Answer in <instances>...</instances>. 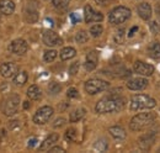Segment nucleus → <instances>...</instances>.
I'll return each mask as SVG.
<instances>
[{"instance_id": "8", "label": "nucleus", "mask_w": 160, "mask_h": 153, "mask_svg": "<svg viewBox=\"0 0 160 153\" xmlns=\"http://www.w3.org/2000/svg\"><path fill=\"white\" fill-rule=\"evenodd\" d=\"M42 40L43 43L48 47H54V46H59L63 43V40L59 37L58 34H56L52 30H44L42 34Z\"/></svg>"}, {"instance_id": "5", "label": "nucleus", "mask_w": 160, "mask_h": 153, "mask_svg": "<svg viewBox=\"0 0 160 153\" xmlns=\"http://www.w3.org/2000/svg\"><path fill=\"white\" fill-rule=\"evenodd\" d=\"M108 87H110V84L105 80H101V79H90L84 85L85 92L90 95H95L98 93H101V92L106 90Z\"/></svg>"}, {"instance_id": "3", "label": "nucleus", "mask_w": 160, "mask_h": 153, "mask_svg": "<svg viewBox=\"0 0 160 153\" xmlns=\"http://www.w3.org/2000/svg\"><path fill=\"white\" fill-rule=\"evenodd\" d=\"M157 101L148 95H133L131 99V111H138V110H144V109H153L155 108Z\"/></svg>"}, {"instance_id": "2", "label": "nucleus", "mask_w": 160, "mask_h": 153, "mask_svg": "<svg viewBox=\"0 0 160 153\" xmlns=\"http://www.w3.org/2000/svg\"><path fill=\"white\" fill-rule=\"evenodd\" d=\"M155 119H157V115L154 113H142L132 117L129 122V127L132 131H142L145 127L150 126Z\"/></svg>"}, {"instance_id": "45", "label": "nucleus", "mask_w": 160, "mask_h": 153, "mask_svg": "<svg viewBox=\"0 0 160 153\" xmlns=\"http://www.w3.org/2000/svg\"><path fill=\"white\" fill-rule=\"evenodd\" d=\"M0 19H1V14H0Z\"/></svg>"}, {"instance_id": "7", "label": "nucleus", "mask_w": 160, "mask_h": 153, "mask_svg": "<svg viewBox=\"0 0 160 153\" xmlns=\"http://www.w3.org/2000/svg\"><path fill=\"white\" fill-rule=\"evenodd\" d=\"M53 115V109L51 106H43L37 110V113L33 115V122L37 125H43L48 122V120Z\"/></svg>"}, {"instance_id": "11", "label": "nucleus", "mask_w": 160, "mask_h": 153, "mask_svg": "<svg viewBox=\"0 0 160 153\" xmlns=\"http://www.w3.org/2000/svg\"><path fill=\"white\" fill-rule=\"evenodd\" d=\"M84 18H85V22H99L103 19L102 14L100 13H96L92 10V8L90 5H86L85 9H84Z\"/></svg>"}, {"instance_id": "20", "label": "nucleus", "mask_w": 160, "mask_h": 153, "mask_svg": "<svg viewBox=\"0 0 160 153\" xmlns=\"http://www.w3.org/2000/svg\"><path fill=\"white\" fill-rule=\"evenodd\" d=\"M108 132L112 137H115L116 140H123L126 137V131L120 127V126H112L108 129Z\"/></svg>"}, {"instance_id": "14", "label": "nucleus", "mask_w": 160, "mask_h": 153, "mask_svg": "<svg viewBox=\"0 0 160 153\" xmlns=\"http://www.w3.org/2000/svg\"><path fill=\"white\" fill-rule=\"evenodd\" d=\"M98 61H99V55L95 51H91L90 53H88L86 56V62H85V68L86 71H92L96 68L98 66Z\"/></svg>"}, {"instance_id": "32", "label": "nucleus", "mask_w": 160, "mask_h": 153, "mask_svg": "<svg viewBox=\"0 0 160 153\" xmlns=\"http://www.w3.org/2000/svg\"><path fill=\"white\" fill-rule=\"evenodd\" d=\"M149 27H150V31L154 34V35H157V34H159L160 31V26L158 25V22L157 21H152L150 24H149Z\"/></svg>"}, {"instance_id": "29", "label": "nucleus", "mask_w": 160, "mask_h": 153, "mask_svg": "<svg viewBox=\"0 0 160 153\" xmlns=\"http://www.w3.org/2000/svg\"><path fill=\"white\" fill-rule=\"evenodd\" d=\"M48 89H49V93H51V94H58V93H60V90H62V87H60L59 83L52 82V83L49 84Z\"/></svg>"}, {"instance_id": "44", "label": "nucleus", "mask_w": 160, "mask_h": 153, "mask_svg": "<svg viewBox=\"0 0 160 153\" xmlns=\"http://www.w3.org/2000/svg\"><path fill=\"white\" fill-rule=\"evenodd\" d=\"M157 13H158V16H159V19H160V6L159 5L157 6Z\"/></svg>"}, {"instance_id": "43", "label": "nucleus", "mask_w": 160, "mask_h": 153, "mask_svg": "<svg viewBox=\"0 0 160 153\" xmlns=\"http://www.w3.org/2000/svg\"><path fill=\"white\" fill-rule=\"evenodd\" d=\"M28 108H30L28 101H25V103H23V109H28Z\"/></svg>"}, {"instance_id": "12", "label": "nucleus", "mask_w": 160, "mask_h": 153, "mask_svg": "<svg viewBox=\"0 0 160 153\" xmlns=\"http://www.w3.org/2000/svg\"><path fill=\"white\" fill-rule=\"evenodd\" d=\"M18 66L15 63L8 62V63H2L0 66V73L4 78H11V76H16L18 73Z\"/></svg>"}, {"instance_id": "21", "label": "nucleus", "mask_w": 160, "mask_h": 153, "mask_svg": "<svg viewBox=\"0 0 160 153\" xmlns=\"http://www.w3.org/2000/svg\"><path fill=\"white\" fill-rule=\"evenodd\" d=\"M148 53L149 56L154 59H159L160 58V43L159 42H153L149 48H148Z\"/></svg>"}, {"instance_id": "30", "label": "nucleus", "mask_w": 160, "mask_h": 153, "mask_svg": "<svg viewBox=\"0 0 160 153\" xmlns=\"http://www.w3.org/2000/svg\"><path fill=\"white\" fill-rule=\"evenodd\" d=\"M88 40H89V36L85 31H79L75 36V41L78 43H85V42H88Z\"/></svg>"}, {"instance_id": "10", "label": "nucleus", "mask_w": 160, "mask_h": 153, "mask_svg": "<svg viewBox=\"0 0 160 153\" xmlns=\"http://www.w3.org/2000/svg\"><path fill=\"white\" fill-rule=\"evenodd\" d=\"M9 50H10V52H12V53H15V55L22 56V55H25V53L27 52L28 46H27V42H26L25 40L19 38V40H15V41H12V42L10 43Z\"/></svg>"}, {"instance_id": "22", "label": "nucleus", "mask_w": 160, "mask_h": 153, "mask_svg": "<svg viewBox=\"0 0 160 153\" xmlns=\"http://www.w3.org/2000/svg\"><path fill=\"white\" fill-rule=\"evenodd\" d=\"M27 79H28L27 72H25V71L19 72V73H16V76H14V84L18 85V87H22V85H25Z\"/></svg>"}, {"instance_id": "35", "label": "nucleus", "mask_w": 160, "mask_h": 153, "mask_svg": "<svg viewBox=\"0 0 160 153\" xmlns=\"http://www.w3.org/2000/svg\"><path fill=\"white\" fill-rule=\"evenodd\" d=\"M65 124V119H63V117H59V119H57L56 121H54V124H53V127H62L63 125Z\"/></svg>"}, {"instance_id": "27", "label": "nucleus", "mask_w": 160, "mask_h": 153, "mask_svg": "<svg viewBox=\"0 0 160 153\" xmlns=\"http://www.w3.org/2000/svg\"><path fill=\"white\" fill-rule=\"evenodd\" d=\"M94 148H95L96 151H99V152L106 151V150H107V142H106V140H99L98 142H95Z\"/></svg>"}, {"instance_id": "24", "label": "nucleus", "mask_w": 160, "mask_h": 153, "mask_svg": "<svg viewBox=\"0 0 160 153\" xmlns=\"http://www.w3.org/2000/svg\"><path fill=\"white\" fill-rule=\"evenodd\" d=\"M85 113H86L85 109H77V110H74L70 114V122H78V121H80L85 116Z\"/></svg>"}, {"instance_id": "26", "label": "nucleus", "mask_w": 160, "mask_h": 153, "mask_svg": "<svg viewBox=\"0 0 160 153\" xmlns=\"http://www.w3.org/2000/svg\"><path fill=\"white\" fill-rule=\"evenodd\" d=\"M102 31H103V27L101 26L100 24H96V25H94V26L90 27V34L94 37H99L101 34H102Z\"/></svg>"}, {"instance_id": "18", "label": "nucleus", "mask_w": 160, "mask_h": 153, "mask_svg": "<svg viewBox=\"0 0 160 153\" xmlns=\"http://www.w3.org/2000/svg\"><path fill=\"white\" fill-rule=\"evenodd\" d=\"M27 95H28L30 99H32V100H40L41 96H42V92H41L40 87L36 85V84L31 85L27 89Z\"/></svg>"}, {"instance_id": "9", "label": "nucleus", "mask_w": 160, "mask_h": 153, "mask_svg": "<svg viewBox=\"0 0 160 153\" xmlns=\"http://www.w3.org/2000/svg\"><path fill=\"white\" fill-rule=\"evenodd\" d=\"M133 71L139 76H150L154 73V66H152L149 63H144L142 61H137L133 66Z\"/></svg>"}, {"instance_id": "16", "label": "nucleus", "mask_w": 160, "mask_h": 153, "mask_svg": "<svg viewBox=\"0 0 160 153\" xmlns=\"http://www.w3.org/2000/svg\"><path fill=\"white\" fill-rule=\"evenodd\" d=\"M154 140H155V135L154 134H145L139 138V147L144 151L149 150L150 146L153 145Z\"/></svg>"}, {"instance_id": "42", "label": "nucleus", "mask_w": 160, "mask_h": 153, "mask_svg": "<svg viewBox=\"0 0 160 153\" xmlns=\"http://www.w3.org/2000/svg\"><path fill=\"white\" fill-rule=\"evenodd\" d=\"M107 1H108V0H95V3L99 4V5H106Z\"/></svg>"}, {"instance_id": "36", "label": "nucleus", "mask_w": 160, "mask_h": 153, "mask_svg": "<svg viewBox=\"0 0 160 153\" xmlns=\"http://www.w3.org/2000/svg\"><path fill=\"white\" fill-rule=\"evenodd\" d=\"M123 34H124V30H120V31L117 32V35L115 36V41H116L117 43H121V42H122V40H123Z\"/></svg>"}, {"instance_id": "28", "label": "nucleus", "mask_w": 160, "mask_h": 153, "mask_svg": "<svg viewBox=\"0 0 160 153\" xmlns=\"http://www.w3.org/2000/svg\"><path fill=\"white\" fill-rule=\"evenodd\" d=\"M69 3H70V0H53V6L56 8V9H65L68 5H69Z\"/></svg>"}, {"instance_id": "17", "label": "nucleus", "mask_w": 160, "mask_h": 153, "mask_svg": "<svg viewBox=\"0 0 160 153\" xmlns=\"http://www.w3.org/2000/svg\"><path fill=\"white\" fill-rule=\"evenodd\" d=\"M15 10V4L12 0H0V13L4 15H11Z\"/></svg>"}, {"instance_id": "39", "label": "nucleus", "mask_w": 160, "mask_h": 153, "mask_svg": "<svg viewBox=\"0 0 160 153\" xmlns=\"http://www.w3.org/2000/svg\"><path fill=\"white\" fill-rule=\"evenodd\" d=\"M18 126H19V121H18V120L10 121V124H9V127H10V129H15V127H18Z\"/></svg>"}, {"instance_id": "41", "label": "nucleus", "mask_w": 160, "mask_h": 153, "mask_svg": "<svg viewBox=\"0 0 160 153\" xmlns=\"http://www.w3.org/2000/svg\"><path fill=\"white\" fill-rule=\"evenodd\" d=\"M136 31H138V27H137V26L132 27V29H131V31H129V35H128V36H129V37H132V36L134 35V32H136Z\"/></svg>"}, {"instance_id": "34", "label": "nucleus", "mask_w": 160, "mask_h": 153, "mask_svg": "<svg viewBox=\"0 0 160 153\" xmlns=\"http://www.w3.org/2000/svg\"><path fill=\"white\" fill-rule=\"evenodd\" d=\"M67 95L69 96V98H72V99H74V98H78V96H79V93H78V90H77L75 88H70V89L68 90Z\"/></svg>"}, {"instance_id": "23", "label": "nucleus", "mask_w": 160, "mask_h": 153, "mask_svg": "<svg viewBox=\"0 0 160 153\" xmlns=\"http://www.w3.org/2000/svg\"><path fill=\"white\" fill-rule=\"evenodd\" d=\"M77 55V51L73 48V47H65L60 51V58L62 61H68V59H72Z\"/></svg>"}, {"instance_id": "40", "label": "nucleus", "mask_w": 160, "mask_h": 153, "mask_svg": "<svg viewBox=\"0 0 160 153\" xmlns=\"http://www.w3.org/2000/svg\"><path fill=\"white\" fill-rule=\"evenodd\" d=\"M37 143V138L35 137V138H31L30 141H28V147H35V145Z\"/></svg>"}, {"instance_id": "4", "label": "nucleus", "mask_w": 160, "mask_h": 153, "mask_svg": "<svg viewBox=\"0 0 160 153\" xmlns=\"http://www.w3.org/2000/svg\"><path fill=\"white\" fill-rule=\"evenodd\" d=\"M131 18V10L126 6H117L115 8L110 15H108V21L112 25H118L124 22L126 20H128Z\"/></svg>"}, {"instance_id": "33", "label": "nucleus", "mask_w": 160, "mask_h": 153, "mask_svg": "<svg viewBox=\"0 0 160 153\" xmlns=\"http://www.w3.org/2000/svg\"><path fill=\"white\" fill-rule=\"evenodd\" d=\"M78 69H79V62H75L70 66V69H69V73L70 76H75L78 73Z\"/></svg>"}, {"instance_id": "19", "label": "nucleus", "mask_w": 160, "mask_h": 153, "mask_svg": "<svg viewBox=\"0 0 160 153\" xmlns=\"http://www.w3.org/2000/svg\"><path fill=\"white\" fill-rule=\"evenodd\" d=\"M58 138H59V136L57 134H52L49 135L43 142H42V145H41L40 147V151H44V150H47V148H49L54 142H57L58 141Z\"/></svg>"}, {"instance_id": "25", "label": "nucleus", "mask_w": 160, "mask_h": 153, "mask_svg": "<svg viewBox=\"0 0 160 153\" xmlns=\"http://www.w3.org/2000/svg\"><path fill=\"white\" fill-rule=\"evenodd\" d=\"M56 58H57V51H54V50H49V51H47V52L44 53V56H43L44 62H47V63L53 62Z\"/></svg>"}, {"instance_id": "1", "label": "nucleus", "mask_w": 160, "mask_h": 153, "mask_svg": "<svg viewBox=\"0 0 160 153\" xmlns=\"http://www.w3.org/2000/svg\"><path fill=\"white\" fill-rule=\"evenodd\" d=\"M124 106V99L121 96H108L101 99L96 104L95 110L98 114H108V113H117Z\"/></svg>"}, {"instance_id": "15", "label": "nucleus", "mask_w": 160, "mask_h": 153, "mask_svg": "<svg viewBox=\"0 0 160 153\" xmlns=\"http://www.w3.org/2000/svg\"><path fill=\"white\" fill-rule=\"evenodd\" d=\"M138 15L140 16V19L143 20H149L152 18V6L148 3H142L138 5L137 8Z\"/></svg>"}, {"instance_id": "31", "label": "nucleus", "mask_w": 160, "mask_h": 153, "mask_svg": "<svg viewBox=\"0 0 160 153\" xmlns=\"http://www.w3.org/2000/svg\"><path fill=\"white\" fill-rule=\"evenodd\" d=\"M77 131L74 130V129H69V130H67V132H65V140H68V141H74L75 140V136H77V134H75Z\"/></svg>"}, {"instance_id": "13", "label": "nucleus", "mask_w": 160, "mask_h": 153, "mask_svg": "<svg viewBox=\"0 0 160 153\" xmlns=\"http://www.w3.org/2000/svg\"><path fill=\"white\" fill-rule=\"evenodd\" d=\"M147 85H148V80L144 78H134L127 83V88L131 90H142L147 88Z\"/></svg>"}, {"instance_id": "46", "label": "nucleus", "mask_w": 160, "mask_h": 153, "mask_svg": "<svg viewBox=\"0 0 160 153\" xmlns=\"http://www.w3.org/2000/svg\"><path fill=\"white\" fill-rule=\"evenodd\" d=\"M158 152H160V148H159V151H158Z\"/></svg>"}, {"instance_id": "47", "label": "nucleus", "mask_w": 160, "mask_h": 153, "mask_svg": "<svg viewBox=\"0 0 160 153\" xmlns=\"http://www.w3.org/2000/svg\"><path fill=\"white\" fill-rule=\"evenodd\" d=\"M159 87H160V83H159Z\"/></svg>"}, {"instance_id": "38", "label": "nucleus", "mask_w": 160, "mask_h": 153, "mask_svg": "<svg viewBox=\"0 0 160 153\" xmlns=\"http://www.w3.org/2000/svg\"><path fill=\"white\" fill-rule=\"evenodd\" d=\"M49 152L51 153H53V152H65L62 147H52L51 150H49Z\"/></svg>"}, {"instance_id": "37", "label": "nucleus", "mask_w": 160, "mask_h": 153, "mask_svg": "<svg viewBox=\"0 0 160 153\" xmlns=\"http://www.w3.org/2000/svg\"><path fill=\"white\" fill-rule=\"evenodd\" d=\"M70 19H72V21H73V24H77V22H79L80 20H81L79 15H78V14H75V13L70 15Z\"/></svg>"}, {"instance_id": "6", "label": "nucleus", "mask_w": 160, "mask_h": 153, "mask_svg": "<svg viewBox=\"0 0 160 153\" xmlns=\"http://www.w3.org/2000/svg\"><path fill=\"white\" fill-rule=\"evenodd\" d=\"M2 111L6 116H12L18 113L19 105H20V96L18 94H12L9 98H6L2 101Z\"/></svg>"}]
</instances>
